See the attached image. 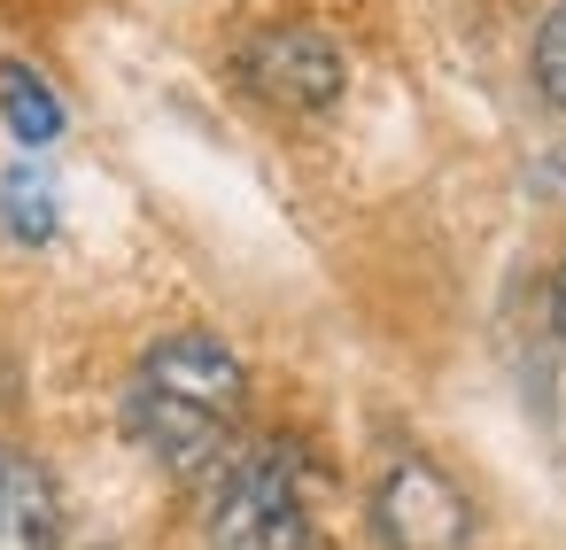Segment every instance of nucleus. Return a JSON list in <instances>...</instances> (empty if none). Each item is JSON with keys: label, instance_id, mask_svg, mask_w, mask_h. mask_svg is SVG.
I'll use <instances>...</instances> for the list:
<instances>
[{"label": "nucleus", "instance_id": "1", "mask_svg": "<svg viewBox=\"0 0 566 550\" xmlns=\"http://www.w3.org/2000/svg\"><path fill=\"white\" fill-rule=\"evenodd\" d=\"M241 419H249V364L218 334L179 326V334L140 349V364L125 380V434L164 473L202 480L241 442Z\"/></svg>", "mask_w": 566, "mask_h": 550}, {"label": "nucleus", "instance_id": "2", "mask_svg": "<svg viewBox=\"0 0 566 550\" xmlns=\"http://www.w3.org/2000/svg\"><path fill=\"white\" fill-rule=\"evenodd\" d=\"M210 550H311V449L295 434L233 442L202 473Z\"/></svg>", "mask_w": 566, "mask_h": 550}, {"label": "nucleus", "instance_id": "3", "mask_svg": "<svg viewBox=\"0 0 566 550\" xmlns=\"http://www.w3.org/2000/svg\"><path fill=\"white\" fill-rule=\"evenodd\" d=\"M373 542L380 550H473L481 519H473V496L419 449L388 457L380 480H373Z\"/></svg>", "mask_w": 566, "mask_h": 550}, {"label": "nucleus", "instance_id": "4", "mask_svg": "<svg viewBox=\"0 0 566 550\" xmlns=\"http://www.w3.org/2000/svg\"><path fill=\"white\" fill-rule=\"evenodd\" d=\"M233 78H241L256 102H272V109L318 117V109H334V102H342L349 63H342V47H334L318 24H264L256 40H241Z\"/></svg>", "mask_w": 566, "mask_h": 550}, {"label": "nucleus", "instance_id": "5", "mask_svg": "<svg viewBox=\"0 0 566 550\" xmlns=\"http://www.w3.org/2000/svg\"><path fill=\"white\" fill-rule=\"evenodd\" d=\"M0 550H63L55 473L17 442H0Z\"/></svg>", "mask_w": 566, "mask_h": 550}, {"label": "nucleus", "instance_id": "6", "mask_svg": "<svg viewBox=\"0 0 566 550\" xmlns=\"http://www.w3.org/2000/svg\"><path fill=\"white\" fill-rule=\"evenodd\" d=\"M0 117H9L17 148H32V156L55 148V133H63V102L32 63H0Z\"/></svg>", "mask_w": 566, "mask_h": 550}, {"label": "nucleus", "instance_id": "7", "mask_svg": "<svg viewBox=\"0 0 566 550\" xmlns=\"http://www.w3.org/2000/svg\"><path fill=\"white\" fill-rule=\"evenodd\" d=\"M0 225L17 241H55V179L40 163H9V179H0Z\"/></svg>", "mask_w": 566, "mask_h": 550}, {"label": "nucleus", "instance_id": "8", "mask_svg": "<svg viewBox=\"0 0 566 550\" xmlns=\"http://www.w3.org/2000/svg\"><path fill=\"white\" fill-rule=\"evenodd\" d=\"M527 71H535V94L551 109H566V0H551L543 24H535V47H527Z\"/></svg>", "mask_w": 566, "mask_h": 550}, {"label": "nucleus", "instance_id": "9", "mask_svg": "<svg viewBox=\"0 0 566 550\" xmlns=\"http://www.w3.org/2000/svg\"><path fill=\"white\" fill-rule=\"evenodd\" d=\"M558 326H566V287H558Z\"/></svg>", "mask_w": 566, "mask_h": 550}]
</instances>
